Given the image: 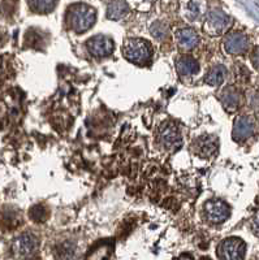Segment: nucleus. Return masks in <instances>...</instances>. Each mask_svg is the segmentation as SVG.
I'll use <instances>...</instances> for the list:
<instances>
[{
	"label": "nucleus",
	"mask_w": 259,
	"mask_h": 260,
	"mask_svg": "<svg viewBox=\"0 0 259 260\" xmlns=\"http://www.w3.org/2000/svg\"><path fill=\"white\" fill-rule=\"evenodd\" d=\"M97 12L93 7L85 3H77L69 8L67 20L72 30L76 32H85L95 24Z\"/></svg>",
	"instance_id": "obj_1"
},
{
	"label": "nucleus",
	"mask_w": 259,
	"mask_h": 260,
	"mask_svg": "<svg viewBox=\"0 0 259 260\" xmlns=\"http://www.w3.org/2000/svg\"><path fill=\"white\" fill-rule=\"evenodd\" d=\"M124 56L134 64H146L151 59V48L143 39H128L123 47Z\"/></svg>",
	"instance_id": "obj_2"
},
{
	"label": "nucleus",
	"mask_w": 259,
	"mask_h": 260,
	"mask_svg": "<svg viewBox=\"0 0 259 260\" xmlns=\"http://www.w3.org/2000/svg\"><path fill=\"white\" fill-rule=\"evenodd\" d=\"M232 20L227 13L220 9H212L206 15L204 29L210 36H220L225 30L229 29Z\"/></svg>",
	"instance_id": "obj_3"
},
{
	"label": "nucleus",
	"mask_w": 259,
	"mask_h": 260,
	"mask_svg": "<svg viewBox=\"0 0 259 260\" xmlns=\"http://www.w3.org/2000/svg\"><path fill=\"white\" fill-rule=\"evenodd\" d=\"M246 245L240 238H228L218 247V255L221 260H244Z\"/></svg>",
	"instance_id": "obj_4"
},
{
	"label": "nucleus",
	"mask_w": 259,
	"mask_h": 260,
	"mask_svg": "<svg viewBox=\"0 0 259 260\" xmlns=\"http://www.w3.org/2000/svg\"><path fill=\"white\" fill-rule=\"evenodd\" d=\"M38 247V240L32 233H24L18 236L12 243V252L18 260H25L32 256Z\"/></svg>",
	"instance_id": "obj_5"
},
{
	"label": "nucleus",
	"mask_w": 259,
	"mask_h": 260,
	"mask_svg": "<svg viewBox=\"0 0 259 260\" xmlns=\"http://www.w3.org/2000/svg\"><path fill=\"white\" fill-rule=\"evenodd\" d=\"M160 143L164 146L167 150H179L183 145V139L179 133V129L172 122H165L160 126L159 130Z\"/></svg>",
	"instance_id": "obj_6"
},
{
	"label": "nucleus",
	"mask_w": 259,
	"mask_h": 260,
	"mask_svg": "<svg viewBox=\"0 0 259 260\" xmlns=\"http://www.w3.org/2000/svg\"><path fill=\"white\" fill-rule=\"evenodd\" d=\"M205 213H206V217L211 222H223L229 217L231 210L228 207L227 203H224L223 201H219V199H212V201L207 202L206 206H205Z\"/></svg>",
	"instance_id": "obj_7"
},
{
	"label": "nucleus",
	"mask_w": 259,
	"mask_h": 260,
	"mask_svg": "<svg viewBox=\"0 0 259 260\" xmlns=\"http://www.w3.org/2000/svg\"><path fill=\"white\" fill-rule=\"evenodd\" d=\"M88 50L95 57L108 56L113 51V42L106 36H95L88 42Z\"/></svg>",
	"instance_id": "obj_8"
},
{
	"label": "nucleus",
	"mask_w": 259,
	"mask_h": 260,
	"mask_svg": "<svg viewBox=\"0 0 259 260\" xmlns=\"http://www.w3.org/2000/svg\"><path fill=\"white\" fill-rule=\"evenodd\" d=\"M254 133V121L247 116H241L235 121L233 126V139L237 142H241L247 139Z\"/></svg>",
	"instance_id": "obj_9"
},
{
	"label": "nucleus",
	"mask_w": 259,
	"mask_h": 260,
	"mask_svg": "<svg viewBox=\"0 0 259 260\" xmlns=\"http://www.w3.org/2000/svg\"><path fill=\"white\" fill-rule=\"evenodd\" d=\"M249 39L242 32H232L224 41V47L229 53H242L247 50Z\"/></svg>",
	"instance_id": "obj_10"
},
{
	"label": "nucleus",
	"mask_w": 259,
	"mask_h": 260,
	"mask_svg": "<svg viewBox=\"0 0 259 260\" xmlns=\"http://www.w3.org/2000/svg\"><path fill=\"white\" fill-rule=\"evenodd\" d=\"M112 251H113V242L108 240L102 241L89 251L86 260H109Z\"/></svg>",
	"instance_id": "obj_11"
},
{
	"label": "nucleus",
	"mask_w": 259,
	"mask_h": 260,
	"mask_svg": "<svg viewBox=\"0 0 259 260\" xmlns=\"http://www.w3.org/2000/svg\"><path fill=\"white\" fill-rule=\"evenodd\" d=\"M177 43L183 50H193L198 46L199 37L193 29H180L176 34Z\"/></svg>",
	"instance_id": "obj_12"
},
{
	"label": "nucleus",
	"mask_w": 259,
	"mask_h": 260,
	"mask_svg": "<svg viewBox=\"0 0 259 260\" xmlns=\"http://www.w3.org/2000/svg\"><path fill=\"white\" fill-rule=\"evenodd\" d=\"M195 148L200 156H211L216 152L218 148V139L215 137H200L195 141Z\"/></svg>",
	"instance_id": "obj_13"
},
{
	"label": "nucleus",
	"mask_w": 259,
	"mask_h": 260,
	"mask_svg": "<svg viewBox=\"0 0 259 260\" xmlns=\"http://www.w3.org/2000/svg\"><path fill=\"white\" fill-rule=\"evenodd\" d=\"M220 101L228 111H235L239 108L241 98H240V94L237 92V90H235L233 87H227V89H224L221 91Z\"/></svg>",
	"instance_id": "obj_14"
},
{
	"label": "nucleus",
	"mask_w": 259,
	"mask_h": 260,
	"mask_svg": "<svg viewBox=\"0 0 259 260\" xmlns=\"http://www.w3.org/2000/svg\"><path fill=\"white\" fill-rule=\"evenodd\" d=\"M176 68L181 76H193L199 71V64L190 56H181L176 62Z\"/></svg>",
	"instance_id": "obj_15"
},
{
	"label": "nucleus",
	"mask_w": 259,
	"mask_h": 260,
	"mask_svg": "<svg viewBox=\"0 0 259 260\" xmlns=\"http://www.w3.org/2000/svg\"><path fill=\"white\" fill-rule=\"evenodd\" d=\"M128 12H129V6L127 2H112L107 7V17L109 20H121L127 16Z\"/></svg>",
	"instance_id": "obj_16"
},
{
	"label": "nucleus",
	"mask_w": 259,
	"mask_h": 260,
	"mask_svg": "<svg viewBox=\"0 0 259 260\" xmlns=\"http://www.w3.org/2000/svg\"><path fill=\"white\" fill-rule=\"evenodd\" d=\"M225 74H227V69L224 68L223 65H216V67H214V68L207 73L205 81H206L210 86H219L224 82Z\"/></svg>",
	"instance_id": "obj_17"
},
{
	"label": "nucleus",
	"mask_w": 259,
	"mask_h": 260,
	"mask_svg": "<svg viewBox=\"0 0 259 260\" xmlns=\"http://www.w3.org/2000/svg\"><path fill=\"white\" fill-rule=\"evenodd\" d=\"M74 251H76V245L73 242H64L57 247L56 256L59 260H72Z\"/></svg>",
	"instance_id": "obj_18"
},
{
	"label": "nucleus",
	"mask_w": 259,
	"mask_h": 260,
	"mask_svg": "<svg viewBox=\"0 0 259 260\" xmlns=\"http://www.w3.org/2000/svg\"><path fill=\"white\" fill-rule=\"evenodd\" d=\"M56 2H51V0H38V2H29L30 8L34 11V12L38 13H48L51 11H53V8L56 7Z\"/></svg>",
	"instance_id": "obj_19"
},
{
	"label": "nucleus",
	"mask_w": 259,
	"mask_h": 260,
	"mask_svg": "<svg viewBox=\"0 0 259 260\" xmlns=\"http://www.w3.org/2000/svg\"><path fill=\"white\" fill-rule=\"evenodd\" d=\"M150 34L158 41L164 39L168 34V25L163 21H155L150 26Z\"/></svg>",
	"instance_id": "obj_20"
},
{
	"label": "nucleus",
	"mask_w": 259,
	"mask_h": 260,
	"mask_svg": "<svg viewBox=\"0 0 259 260\" xmlns=\"http://www.w3.org/2000/svg\"><path fill=\"white\" fill-rule=\"evenodd\" d=\"M48 211L46 210V207H43V206H34V207L30 210V217H32L33 221L43 222L46 221Z\"/></svg>",
	"instance_id": "obj_21"
},
{
	"label": "nucleus",
	"mask_w": 259,
	"mask_h": 260,
	"mask_svg": "<svg viewBox=\"0 0 259 260\" xmlns=\"http://www.w3.org/2000/svg\"><path fill=\"white\" fill-rule=\"evenodd\" d=\"M185 16L189 18V21H195L199 17V3L198 2H190L186 4Z\"/></svg>",
	"instance_id": "obj_22"
},
{
	"label": "nucleus",
	"mask_w": 259,
	"mask_h": 260,
	"mask_svg": "<svg viewBox=\"0 0 259 260\" xmlns=\"http://www.w3.org/2000/svg\"><path fill=\"white\" fill-rule=\"evenodd\" d=\"M251 61H253V65L256 69H259V47H256L254 50V52L251 53Z\"/></svg>",
	"instance_id": "obj_23"
},
{
	"label": "nucleus",
	"mask_w": 259,
	"mask_h": 260,
	"mask_svg": "<svg viewBox=\"0 0 259 260\" xmlns=\"http://www.w3.org/2000/svg\"><path fill=\"white\" fill-rule=\"evenodd\" d=\"M251 226H253V231L254 233L256 234V236H259V215L255 216L253 220V224H251Z\"/></svg>",
	"instance_id": "obj_24"
}]
</instances>
